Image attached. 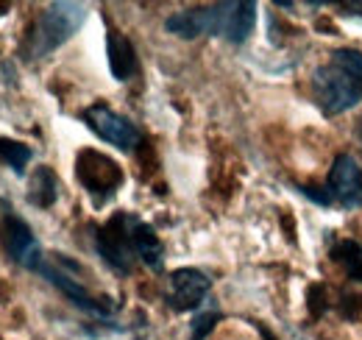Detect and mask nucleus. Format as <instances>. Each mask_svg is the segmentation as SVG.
I'll return each mask as SVG.
<instances>
[{
    "instance_id": "obj_1",
    "label": "nucleus",
    "mask_w": 362,
    "mask_h": 340,
    "mask_svg": "<svg viewBox=\"0 0 362 340\" xmlns=\"http://www.w3.org/2000/svg\"><path fill=\"white\" fill-rule=\"evenodd\" d=\"M87 23V6L84 3H50L37 17L34 28L28 31L25 53L28 59H45L56 47L67 42L81 26Z\"/></svg>"
},
{
    "instance_id": "obj_2",
    "label": "nucleus",
    "mask_w": 362,
    "mask_h": 340,
    "mask_svg": "<svg viewBox=\"0 0 362 340\" xmlns=\"http://www.w3.org/2000/svg\"><path fill=\"white\" fill-rule=\"evenodd\" d=\"M313 92L323 115H343L362 101V81L334 64H323L313 73Z\"/></svg>"
},
{
    "instance_id": "obj_3",
    "label": "nucleus",
    "mask_w": 362,
    "mask_h": 340,
    "mask_svg": "<svg viewBox=\"0 0 362 340\" xmlns=\"http://www.w3.org/2000/svg\"><path fill=\"white\" fill-rule=\"evenodd\" d=\"M76 178L81 181V187L92 196V201L100 207V204H106L120 190L123 170H120V165L112 157H106V154H100L95 148H84L76 157Z\"/></svg>"
},
{
    "instance_id": "obj_4",
    "label": "nucleus",
    "mask_w": 362,
    "mask_h": 340,
    "mask_svg": "<svg viewBox=\"0 0 362 340\" xmlns=\"http://www.w3.org/2000/svg\"><path fill=\"white\" fill-rule=\"evenodd\" d=\"M95 249L103 256V262L117 271V273H132L134 271V246L129 234V212H117L109 217L100 229H95Z\"/></svg>"
},
{
    "instance_id": "obj_5",
    "label": "nucleus",
    "mask_w": 362,
    "mask_h": 340,
    "mask_svg": "<svg viewBox=\"0 0 362 340\" xmlns=\"http://www.w3.org/2000/svg\"><path fill=\"white\" fill-rule=\"evenodd\" d=\"M3 243H6L8 256H11L17 265H23L25 271L40 273V268L45 265V254H42L40 240L34 237L31 226L14 212L11 207L3 215Z\"/></svg>"
},
{
    "instance_id": "obj_6",
    "label": "nucleus",
    "mask_w": 362,
    "mask_h": 340,
    "mask_svg": "<svg viewBox=\"0 0 362 340\" xmlns=\"http://www.w3.org/2000/svg\"><path fill=\"white\" fill-rule=\"evenodd\" d=\"M223 20H226V3H212V6H198V8H184L165 20V28L181 40H195V37H218L223 34Z\"/></svg>"
},
{
    "instance_id": "obj_7",
    "label": "nucleus",
    "mask_w": 362,
    "mask_h": 340,
    "mask_svg": "<svg viewBox=\"0 0 362 340\" xmlns=\"http://www.w3.org/2000/svg\"><path fill=\"white\" fill-rule=\"evenodd\" d=\"M84 123L100 137V140H106L109 145H115V148H120V151H134L136 145H139V140H142V134H139V128L129 120V118H123V115H117L115 109H109L106 103H95L90 106L87 112H84Z\"/></svg>"
},
{
    "instance_id": "obj_8",
    "label": "nucleus",
    "mask_w": 362,
    "mask_h": 340,
    "mask_svg": "<svg viewBox=\"0 0 362 340\" xmlns=\"http://www.w3.org/2000/svg\"><path fill=\"white\" fill-rule=\"evenodd\" d=\"M40 276H45L53 288H59L64 296L70 298L78 310H84L87 315H95V318H109L112 304H106V298L92 296L90 290H87L76 276H70V273L64 271V265L56 259V254H53V262H47L45 259V265L40 268Z\"/></svg>"
},
{
    "instance_id": "obj_9",
    "label": "nucleus",
    "mask_w": 362,
    "mask_h": 340,
    "mask_svg": "<svg viewBox=\"0 0 362 340\" xmlns=\"http://www.w3.org/2000/svg\"><path fill=\"white\" fill-rule=\"evenodd\" d=\"M212 290V279L198 268H176L168 276V304L176 312L198 310Z\"/></svg>"
},
{
    "instance_id": "obj_10",
    "label": "nucleus",
    "mask_w": 362,
    "mask_h": 340,
    "mask_svg": "<svg viewBox=\"0 0 362 340\" xmlns=\"http://www.w3.org/2000/svg\"><path fill=\"white\" fill-rule=\"evenodd\" d=\"M329 196L346 210L362 204V168L351 154H340L329 170Z\"/></svg>"
},
{
    "instance_id": "obj_11",
    "label": "nucleus",
    "mask_w": 362,
    "mask_h": 340,
    "mask_svg": "<svg viewBox=\"0 0 362 340\" xmlns=\"http://www.w3.org/2000/svg\"><path fill=\"white\" fill-rule=\"evenodd\" d=\"M129 234H132L134 254L151 271H162V265H165V246H162L159 234L153 232V226L145 223V220H139L136 215H129Z\"/></svg>"
},
{
    "instance_id": "obj_12",
    "label": "nucleus",
    "mask_w": 362,
    "mask_h": 340,
    "mask_svg": "<svg viewBox=\"0 0 362 340\" xmlns=\"http://www.w3.org/2000/svg\"><path fill=\"white\" fill-rule=\"evenodd\" d=\"M106 56H109V70L117 81H129L136 73L139 62H136V50L129 37H123L120 31H109L106 34Z\"/></svg>"
},
{
    "instance_id": "obj_13",
    "label": "nucleus",
    "mask_w": 362,
    "mask_h": 340,
    "mask_svg": "<svg viewBox=\"0 0 362 340\" xmlns=\"http://www.w3.org/2000/svg\"><path fill=\"white\" fill-rule=\"evenodd\" d=\"M257 26V3L243 0V3H226V23H223V34L231 45H243Z\"/></svg>"
},
{
    "instance_id": "obj_14",
    "label": "nucleus",
    "mask_w": 362,
    "mask_h": 340,
    "mask_svg": "<svg viewBox=\"0 0 362 340\" xmlns=\"http://www.w3.org/2000/svg\"><path fill=\"white\" fill-rule=\"evenodd\" d=\"M59 198V178L56 173L42 165L31 173V181H28V201L40 210H50Z\"/></svg>"
},
{
    "instance_id": "obj_15",
    "label": "nucleus",
    "mask_w": 362,
    "mask_h": 340,
    "mask_svg": "<svg viewBox=\"0 0 362 340\" xmlns=\"http://www.w3.org/2000/svg\"><path fill=\"white\" fill-rule=\"evenodd\" d=\"M329 256L346 271V276L351 282L362 285V243H357V240H337L332 246Z\"/></svg>"
},
{
    "instance_id": "obj_16",
    "label": "nucleus",
    "mask_w": 362,
    "mask_h": 340,
    "mask_svg": "<svg viewBox=\"0 0 362 340\" xmlns=\"http://www.w3.org/2000/svg\"><path fill=\"white\" fill-rule=\"evenodd\" d=\"M31 148L25 145V142H17V140H0V162L3 165H8V168L14 170L17 176H23V170H25V165L31 162Z\"/></svg>"
},
{
    "instance_id": "obj_17",
    "label": "nucleus",
    "mask_w": 362,
    "mask_h": 340,
    "mask_svg": "<svg viewBox=\"0 0 362 340\" xmlns=\"http://www.w3.org/2000/svg\"><path fill=\"white\" fill-rule=\"evenodd\" d=\"M332 64L340 67V70H346V73H351V76H357V79L362 81V53L360 50H354V47H340V50L332 53Z\"/></svg>"
},
{
    "instance_id": "obj_18",
    "label": "nucleus",
    "mask_w": 362,
    "mask_h": 340,
    "mask_svg": "<svg viewBox=\"0 0 362 340\" xmlns=\"http://www.w3.org/2000/svg\"><path fill=\"white\" fill-rule=\"evenodd\" d=\"M218 321H221V312H218V310L198 312V315L192 318V324H189V340H206L209 332L218 327Z\"/></svg>"
},
{
    "instance_id": "obj_19",
    "label": "nucleus",
    "mask_w": 362,
    "mask_h": 340,
    "mask_svg": "<svg viewBox=\"0 0 362 340\" xmlns=\"http://www.w3.org/2000/svg\"><path fill=\"white\" fill-rule=\"evenodd\" d=\"M326 288L323 285H313L310 288V315L313 318H320L323 312H326Z\"/></svg>"
},
{
    "instance_id": "obj_20",
    "label": "nucleus",
    "mask_w": 362,
    "mask_h": 340,
    "mask_svg": "<svg viewBox=\"0 0 362 340\" xmlns=\"http://www.w3.org/2000/svg\"><path fill=\"white\" fill-rule=\"evenodd\" d=\"M298 190H301L307 198H313L315 204H320V207H329V204H332V196H329L326 190L320 193V187H310V184H307V187H298Z\"/></svg>"
},
{
    "instance_id": "obj_21",
    "label": "nucleus",
    "mask_w": 362,
    "mask_h": 340,
    "mask_svg": "<svg viewBox=\"0 0 362 340\" xmlns=\"http://www.w3.org/2000/svg\"><path fill=\"white\" fill-rule=\"evenodd\" d=\"M340 8H343V14H349V17H362V3H343Z\"/></svg>"
},
{
    "instance_id": "obj_22",
    "label": "nucleus",
    "mask_w": 362,
    "mask_h": 340,
    "mask_svg": "<svg viewBox=\"0 0 362 340\" xmlns=\"http://www.w3.org/2000/svg\"><path fill=\"white\" fill-rule=\"evenodd\" d=\"M254 327L259 329V335H262V338H265V340H279V338H276V335H273V332H271V329L265 327V324H254Z\"/></svg>"
},
{
    "instance_id": "obj_23",
    "label": "nucleus",
    "mask_w": 362,
    "mask_h": 340,
    "mask_svg": "<svg viewBox=\"0 0 362 340\" xmlns=\"http://www.w3.org/2000/svg\"><path fill=\"white\" fill-rule=\"evenodd\" d=\"M360 140H362V120H360Z\"/></svg>"
}]
</instances>
